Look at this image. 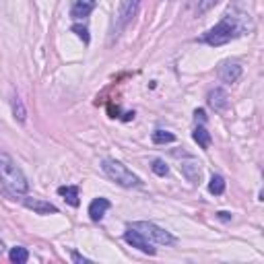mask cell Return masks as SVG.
<instances>
[{"label":"cell","mask_w":264,"mask_h":264,"mask_svg":"<svg viewBox=\"0 0 264 264\" xmlns=\"http://www.w3.org/2000/svg\"><path fill=\"white\" fill-rule=\"evenodd\" d=\"M151 170H153L157 176H161V178L170 174V168H168V165H165V161H161V159H155V161H153Z\"/></svg>","instance_id":"ffe728a7"},{"label":"cell","mask_w":264,"mask_h":264,"mask_svg":"<svg viewBox=\"0 0 264 264\" xmlns=\"http://www.w3.org/2000/svg\"><path fill=\"white\" fill-rule=\"evenodd\" d=\"M238 36H242V27H240V23L234 19V17H225L221 23H217L213 29H209L207 33H205V38H203V42L205 44H209V46H225V44H229L231 40H236Z\"/></svg>","instance_id":"7a4b0ae2"},{"label":"cell","mask_w":264,"mask_h":264,"mask_svg":"<svg viewBox=\"0 0 264 264\" xmlns=\"http://www.w3.org/2000/svg\"><path fill=\"white\" fill-rule=\"evenodd\" d=\"M23 205L27 209H31L33 213H38V215H54L58 213V209L52 205V203H46V201H40V198H23Z\"/></svg>","instance_id":"9c48e42d"},{"label":"cell","mask_w":264,"mask_h":264,"mask_svg":"<svg viewBox=\"0 0 264 264\" xmlns=\"http://www.w3.org/2000/svg\"><path fill=\"white\" fill-rule=\"evenodd\" d=\"M97 7V0H75L73 9H71V17L73 19H85L89 17Z\"/></svg>","instance_id":"30bf717a"},{"label":"cell","mask_w":264,"mask_h":264,"mask_svg":"<svg viewBox=\"0 0 264 264\" xmlns=\"http://www.w3.org/2000/svg\"><path fill=\"white\" fill-rule=\"evenodd\" d=\"M240 77H242V66L236 64V62H227V64H223L219 69V79L223 83H227V85L236 83Z\"/></svg>","instance_id":"ba28073f"},{"label":"cell","mask_w":264,"mask_h":264,"mask_svg":"<svg viewBox=\"0 0 264 264\" xmlns=\"http://www.w3.org/2000/svg\"><path fill=\"white\" fill-rule=\"evenodd\" d=\"M192 139L198 143V147H201V149H209L211 147V143H213V139H211V132L201 124V126H196L194 128V132H192Z\"/></svg>","instance_id":"4fadbf2b"},{"label":"cell","mask_w":264,"mask_h":264,"mask_svg":"<svg viewBox=\"0 0 264 264\" xmlns=\"http://www.w3.org/2000/svg\"><path fill=\"white\" fill-rule=\"evenodd\" d=\"M58 194L64 196V201L69 203L71 207H79L81 205V201H79V188L77 186H60Z\"/></svg>","instance_id":"5bb4252c"},{"label":"cell","mask_w":264,"mask_h":264,"mask_svg":"<svg viewBox=\"0 0 264 264\" xmlns=\"http://www.w3.org/2000/svg\"><path fill=\"white\" fill-rule=\"evenodd\" d=\"M180 172L184 174V178L192 184V186H198L203 180V170H201V163L194 161V159H188L180 165Z\"/></svg>","instance_id":"52a82bcc"},{"label":"cell","mask_w":264,"mask_h":264,"mask_svg":"<svg viewBox=\"0 0 264 264\" xmlns=\"http://www.w3.org/2000/svg\"><path fill=\"white\" fill-rule=\"evenodd\" d=\"M209 192L215 194V196H221L225 192V180L223 176H213L211 182H209Z\"/></svg>","instance_id":"2e32d148"},{"label":"cell","mask_w":264,"mask_h":264,"mask_svg":"<svg viewBox=\"0 0 264 264\" xmlns=\"http://www.w3.org/2000/svg\"><path fill=\"white\" fill-rule=\"evenodd\" d=\"M73 31L77 33V36H79L85 44H89V31H87V27H85V25H73Z\"/></svg>","instance_id":"44dd1931"},{"label":"cell","mask_w":264,"mask_h":264,"mask_svg":"<svg viewBox=\"0 0 264 264\" xmlns=\"http://www.w3.org/2000/svg\"><path fill=\"white\" fill-rule=\"evenodd\" d=\"M132 118H135V112H126L122 120H126V122H128V120H132Z\"/></svg>","instance_id":"d4e9b609"},{"label":"cell","mask_w":264,"mask_h":264,"mask_svg":"<svg viewBox=\"0 0 264 264\" xmlns=\"http://www.w3.org/2000/svg\"><path fill=\"white\" fill-rule=\"evenodd\" d=\"M124 242L128 244V246H132V248H137V250H141L143 254H149V256H155V248H153V244L143 236V234H139L137 229H128L126 234H124Z\"/></svg>","instance_id":"5b68a950"},{"label":"cell","mask_w":264,"mask_h":264,"mask_svg":"<svg viewBox=\"0 0 264 264\" xmlns=\"http://www.w3.org/2000/svg\"><path fill=\"white\" fill-rule=\"evenodd\" d=\"M151 141L155 145H165V143H174L176 141V135L174 132H168V130H155L151 135Z\"/></svg>","instance_id":"9a60e30c"},{"label":"cell","mask_w":264,"mask_h":264,"mask_svg":"<svg viewBox=\"0 0 264 264\" xmlns=\"http://www.w3.org/2000/svg\"><path fill=\"white\" fill-rule=\"evenodd\" d=\"M13 114H15V118H17L19 122H25V118H27L25 106H23V102H21L19 97H15V99H13Z\"/></svg>","instance_id":"ac0fdd59"},{"label":"cell","mask_w":264,"mask_h":264,"mask_svg":"<svg viewBox=\"0 0 264 264\" xmlns=\"http://www.w3.org/2000/svg\"><path fill=\"white\" fill-rule=\"evenodd\" d=\"M130 227L137 229L139 234H143L149 242L159 244V246H172V244L176 242V238L170 234V231L161 229L159 225H155V223H151V221H137V223H132Z\"/></svg>","instance_id":"277c9868"},{"label":"cell","mask_w":264,"mask_h":264,"mask_svg":"<svg viewBox=\"0 0 264 264\" xmlns=\"http://www.w3.org/2000/svg\"><path fill=\"white\" fill-rule=\"evenodd\" d=\"M194 118H196V122L205 124V122H207V114H205V110H196V112H194Z\"/></svg>","instance_id":"7402d4cb"},{"label":"cell","mask_w":264,"mask_h":264,"mask_svg":"<svg viewBox=\"0 0 264 264\" xmlns=\"http://www.w3.org/2000/svg\"><path fill=\"white\" fill-rule=\"evenodd\" d=\"M102 170L106 172V176H108L112 182H116V184H120V186H124V188H139V186H143L141 178L135 176V174H132V172L126 168V165H122V163L116 161V159H104V161H102Z\"/></svg>","instance_id":"3957f363"},{"label":"cell","mask_w":264,"mask_h":264,"mask_svg":"<svg viewBox=\"0 0 264 264\" xmlns=\"http://www.w3.org/2000/svg\"><path fill=\"white\" fill-rule=\"evenodd\" d=\"M73 260H75V262H89V260H87L85 256H81L79 252H73Z\"/></svg>","instance_id":"cb8c5ba5"},{"label":"cell","mask_w":264,"mask_h":264,"mask_svg":"<svg viewBox=\"0 0 264 264\" xmlns=\"http://www.w3.org/2000/svg\"><path fill=\"white\" fill-rule=\"evenodd\" d=\"M0 254H3V244H0Z\"/></svg>","instance_id":"484cf974"},{"label":"cell","mask_w":264,"mask_h":264,"mask_svg":"<svg viewBox=\"0 0 264 264\" xmlns=\"http://www.w3.org/2000/svg\"><path fill=\"white\" fill-rule=\"evenodd\" d=\"M217 3H219V0H198V5H196V15H205V13H209Z\"/></svg>","instance_id":"d6986e66"},{"label":"cell","mask_w":264,"mask_h":264,"mask_svg":"<svg viewBox=\"0 0 264 264\" xmlns=\"http://www.w3.org/2000/svg\"><path fill=\"white\" fill-rule=\"evenodd\" d=\"M217 217H219L221 221H231V213H225V211H219Z\"/></svg>","instance_id":"603a6c76"},{"label":"cell","mask_w":264,"mask_h":264,"mask_svg":"<svg viewBox=\"0 0 264 264\" xmlns=\"http://www.w3.org/2000/svg\"><path fill=\"white\" fill-rule=\"evenodd\" d=\"M9 258H11V262H15V264H25V262L29 260V252H27L25 248H13L11 254H9Z\"/></svg>","instance_id":"e0dca14e"},{"label":"cell","mask_w":264,"mask_h":264,"mask_svg":"<svg viewBox=\"0 0 264 264\" xmlns=\"http://www.w3.org/2000/svg\"><path fill=\"white\" fill-rule=\"evenodd\" d=\"M141 7V0H122V7H120V27H124L126 23H130V19L137 15Z\"/></svg>","instance_id":"8fae6325"},{"label":"cell","mask_w":264,"mask_h":264,"mask_svg":"<svg viewBox=\"0 0 264 264\" xmlns=\"http://www.w3.org/2000/svg\"><path fill=\"white\" fill-rule=\"evenodd\" d=\"M207 102H209V106H211L215 112H219V114H223V112L229 110V95H227V91L221 89V87H215V89L209 91Z\"/></svg>","instance_id":"8992f818"},{"label":"cell","mask_w":264,"mask_h":264,"mask_svg":"<svg viewBox=\"0 0 264 264\" xmlns=\"http://www.w3.org/2000/svg\"><path fill=\"white\" fill-rule=\"evenodd\" d=\"M0 182L13 194H25L29 190V182H27L23 170L7 153H0Z\"/></svg>","instance_id":"6da1fadb"},{"label":"cell","mask_w":264,"mask_h":264,"mask_svg":"<svg viewBox=\"0 0 264 264\" xmlns=\"http://www.w3.org/2000/svg\"><path fill=\"white\" fill-rule=\"evenodd\" d=\"M110 207L112 205H110L108 198H95V201L89 205V217H91V221H102Z\"/></svg>","instance_id":"7c38bea8"}]
</instances>
